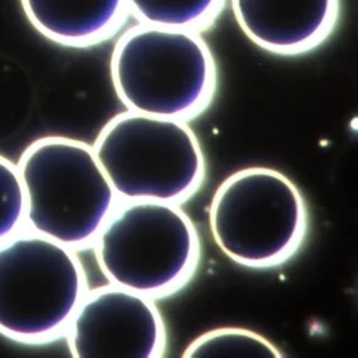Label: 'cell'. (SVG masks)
I'll use <instances>...</instances> for the list:
<instances>
[{
	"mask_svg": "<svg viewBox=\"0 0 358 358\" xmlns=\"http://www.w3.org/2000/svg\"><path fill=\"white\" fill-rule=\"evenodd\" d=\"M110 78L127 110L189 122L214 98L217 64L200 32L138 22L115 42Z\"/></svg>",
	"mask_w": 358,
	"mask_h": 358,
	"instance_id": "1",
	"label": "cell"
},
{
	"mask_svg": "<svg viewBox=\"0 0 358 358\" xmlns=\"http://www.w3.org/2000/svg\"><path fill=\"white\" fill-rule=\"evenodd\" d=\"M15 164L25 193V229L74 250L92 245L120 203L85 141L43 136Z\"/></svg>",
	"mask_w": 358,
	"mask_h": 358,
	"instance_id": "2",
	"label": "cell"
},
{
	"mask_svg": "<svg viewBox=\"0 0 358 358\" xmlns=\"http://www.w3.org/2000/svg\"><path fill=\"white\" fill-rule=\"evenodd\" d=\"M91 246L108 282L152 299L180 289L200 260L196 225L166 201H120Z\"/></svg>",
	"mask_w": 358,
	"mask_h": 358,
	"instance_id": "3",
	"label": "cell"
},
{
	"mask_svg": "<svg viewBox=\"0 0 358 358\" xmlns=\"http://www.w3.org/2000/svg\"><path fill=\"white\" fill-rule=\"evenodd\" d=\"M91 145L120 201L180 204L204 180L203 148L185 120L126 109L105 123Z\"/></svg>",
	"mask_w": 358,
	"mask_h": 358,
	"instance_id": "4",
	"label": "cell"
},
{
	"mask_svg": "<svg viewBox=\"0 0 358 358\" xmlns=\"http://www.w3.org/2000/svg\"><path fill=\"white\" fill-rule=\"evenodd\" d=\"M218 249L239 266L282 264L303 243L308 208L299 187L282 172L249 166L227 176L208 211Z\"/></svg>",
	"mask_w": 358,
	"mask_h": 358,
	"instance_id": "5",
	"label": "cell"
},
{
	"mask_svg": "<svg viewBox=\"0 0 358 358\" xmlns=\"http://www.w3.org/2000/svg\"><path fill=\"white\" fill-rule=\"evenodd\" d=\"M88 288L77 250L22 229L0 243V334L22 344L62 337Z\"/></svg>",
	"mask_w": 358,
	"mask_h": 358,
	"instance_id": "6",
	"label": "cell"
},
{
	"mask_svg": "<svg viewBox=\"0 0 358 358\" xmlns=\"http://www.w3.org/2000/svg\"><path fill=\"white\" fill-rule=\"evenodd\" d=\"M63 336L76 358H161L166 348L155 299L112 282L88 288Z\"/></svg>",
	"mask_w": 358,
	"mask_h": 358,
	"instance_id": "7",
	"label": "cell"
},
{
	"mask_svg": "<svg viewBox=\"0 0 358 358\" xmlns=\"http://www.w3.org/2000/svg\"><path fill=\"white\" fill-rule=\"evenodd\" d=\"M234 17L259 48L281 56L306 53L333 32L340 0H231Z\"/></svg>",
	"mask_w": 358,
	"mask_h": 358,
	"instance_id": "8",
	"label": "cell"
},
{
	"mask_svg": "<svg viewBox=\"0 0 358 358\" xmlns=\"http://www.w3.org/2000/svg\"><path fill=\"white\" fill-rule=\"evenodd\" d=\"M31 25L49 41L87 48L108 39L129 15L126 0H20Z\"/></svg>",
	"mask_w": 358,
	"mask_h": 358,
	"instance_id": "9",
	"label": "cell"
},
{
	"mask_svg": "<svg viewBox=\"0 0 358 358\" xmlns=\"http://www.w3.org/2000/svg\"><path fill=\"white\" fill-rule=\"evenodd\" d=\"M137 22L201 32L221 13L225 0H126Z\"/></svg>",
	"mask_w": 358,
	"mask_h": 358,
	"instance_id": "10",
	"label": "cell"
},
{
	"mask_svg": "<svg viewBox=\"0 0 358 358\" xmlns=\"http://www.w3.org/2000/svg\"><path fill=\"white\" fill-rule=\"evenodd\" d=\"M186 358H281V350L264 336L243 327H218L196 337Z\"/></svg>",
	"mask_w": 358,
	"mask_h": 358,
	"instance_id": "11",
	"label": "cell"
},
{
	"mask_svg": "<svg viewBox=\"0 0 358 358\" xmlns=\"http://www.w3.org/2000/svg\"><path fill=\"white\" fill-rule=\"evenodd\" d=\"M25 229V193L17 164L0 154V243Z\"/></svg>",
	"mask_w": 358,
	"mask_h": 358,
	"instance_id": "12",
	"label": "cell"
}]
</instances>
